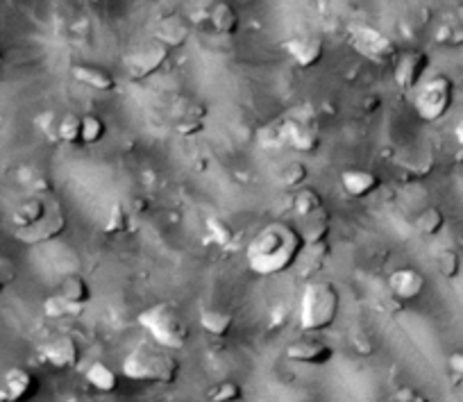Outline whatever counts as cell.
Listing matches in <instances>:
<instances>
[{
  "label": "cell",
  "mask_w": 463,
  "mask_h": 402,
  "mask_svg": "<svg viewBox=\"0 0 463 402\" xmlns=\"http://www.w3.org/2000/svg\"><path fill=\"white\" fill-rule=\"evenodd\" d=\"M302 250L304 239L300 230L286 221H273L250 239L248 248H245V259L255 275L273 278V275L286 273L289 268H293Z\"/></svg>",
  "instance_id": "obj_1"
},
{
  "label": "cell",
  "mask_w": 463,
  "mask_h": 402,
  "mask_svg": "<svg viewBox=\"0 0 463 402\" xmlns=\"http://www.w3.org/2000/svg\"><path fill=\"white\" fill-rule=\"evenodd\" d=\"M341 293L330 280L313 278L307 280L297 307V321L304 332H323L330 330L339 318Z\"/></svg>",
  "instance_id": "obj_2"
},
{
  "label": "cell",
  "mask_w": 463,
  "mask_h": 402,
  "mask_svg": "<svg viewBox=\"0 0 463 402\" xmlns=\"http://www.w3.org/2000/svg\"><path fill=\"white\" fill-rule=\"evenodd\" d=\"M123 377L141 384H173L180 377V361L161 346H137L123 359Z\"/></svg>",
  "instance_id": "obj_3"
},
{
  "label": "cell",
  "mask_w": 463,
  "mask_h": 402,
  "mask_svg": "<svg viewBox=\"0 0 463 402\" xmlns=\"http://www.w3.org/2000/svg\"><path fill=\"white\" fill-rule=\"evenodd\" d=\"M137 323L150 334L157 346L166 350H180L189 341V325L170 302H157L137 316Z\"/></svg>",
  "instance_id": "obj_4"
},
{
  "label": "cell",
  "mask_w": 463,
  "mask_h": 402,
  "mask_svg": "<svg viewBox=\"0 0 463 402\" xmlns=\"http://www.w3.org/2000/svg\"><path fill=\"white\" fill-rule=\"evenodd\" d=\"M454 105V82L445 73H436L427 80H422L416 89L414 109L420 121L438 123L447 116V111Z\"/></svg>",
  "instance_id": "obj_5"
},
{
  "label": "cell",
  "mask_w": 463,
  "mask_h": 402,
  "mask_svg": "<svg viewBox=\"0 0 463 402\" xmlns=\"http://www.w3.org/2000/svg\"><path fill=\"white\" fill-rule=\"evenodd\" d=\"M350 43L354 50L370 62H386L395 55V43L384 32L370 25H352L350 27Z\"/></svg>",
  "instance_id": "obj_6"
},
{
  "label": "cell",
  "mask_w": 463,
  "mask_h": 402,
  "mask_svg": "<svg viewBox=\"0 0 463 402\" xmlns=\"http://www.w3.org/2000/svg\"><path fill=\"white\" fill-rule=\"evenodd\" d=\"M170 48L161 41H148L146 46H141L137 53H132L128 59V76L134 82H141L146 78L155 76L163 64L168 62Z\"/></svg>",
  "instance_id": "obj_7"
},
{
  "label": "cell",
  "mask_w": 463,
  "mask_h": 402,
  "mask_svg": "<svg viewBox=\"0 0 463 402\" xmlns=\"http://www.w3.org/2000/svg\"><path fill=\"white\" fill-rule=\"evenodd\" d=\"M66 230H69V221H66V216L62 212L55 210V212H48L41 221H36L34 225L23 227V230H14V234H16V239L25 245H41V243L57 239V236H62Z\"/></svg>",
  "instance_id": "obj_8"
},
{
  "label": "cell",
  "mask_w": 463,
  "mask_h": 402,
  "mask_svg": "<svg viewBox=\"0 0 463 402\" xmlns=\"http://www.w3.org/2000/svg\"><path fill=\"white\" fill-rule=\"evenodd\" d=\"M429 66L431 59L425 50H409V53L400 55L398 64H395V85L402 91H414L425 80V73L429 71Z\"/></svg>",
  "instance_id": "obj_9"
},
{
  "label": "cell",
  "mask_w": 463,
  "mask_h": 402,
  "mask_svg": "<svg viewBox=\"0 0 463 402\" xmlns=\"http://www.w3.org/2000/svg\"><path fill=\"white\" fill-rule=\"evenodd\" d=\"M278 141L280 146H291L297 153L311 155L320 148V134L316 130H311L309 125H304L295 118H286V121H280L278 125Z\"/></svg>",
  "instance_id": "obj_10"
},
{
  "label": "cell",
  "mask_w": 463,
  "mask_h": 402,
  "mask_svg": "<svg viewBox=\"0 0 463 402\" xmlns=\"http://www.w3.org/2000/svg\"><path fill=\"white\" fill-rule=\"evenodd\" d=\"M425 289H427V278L414 266L395 268V271L388 275V291L402 302L418 300V298L425 293Z\"/></svg>",
  "instance_id": "obj_11"
},
{
  "label": "cell",
  "mask_w": 463,
  "mask_h": 402,
  "mask_svg": "<svg viewBox=\"0 0 463 402\" xmlns=\"http://www.w3.org/2000/svg\"><path fill=\"white\" fill-rule=\"evenodd\" d=\"M41 353H43V359L57 370L76 368L80 364V346L71 334H57V337H52L48 344L41 348Z\"/></svg>",
  "instance_id": "obj_12"
},
{
  "label": "cell",
  "mask_w": 463,
  "mask_h": 402,
  "mask_svg": "<svg viewBox=\"0 0 463 402\" xmlns=\"http://www.w3.org/2000/svg\"><path fill=\"white\" fill-rule=\"evenodd\" d=\"M334 357V350L316 339H300L286 346V359L304 366H327Z\"/></svg>",
  "instance_id": "obj_13"
},
{
  "label": "cell",
  "mask_w": 463,
  "mask_h": 402,
  "mask_svg": "<svg viewBox=\"0 0 463 402\" xmlns=\"http://www.w3.org/2000/svg\"><path fill=\"white\" fill-rule=\"evenodd\" d=\"M3 391L7 393L10 402H25L34 398V393L39 391V379L32 370L14 366L3 377Z\"/></svg>",
  "instance_id": "obj_14"
},
{
  "label": "cell",
  "mask_w": 463,
  "mask_h": 402,
  "mask_svg": "<svg viewBox=\"0 0 463 402\" xmlns=\"http://www.w3.org/2000/svg\"><path fill=\"white\" fill-rule=\"evenodd\" d=\"M284 50L300 69H313L325 55V43L318 36H295L284 43Z\"/></svg>",
  "instance_id": "obj_15"
},
{
  "label": "cell",
  "mask_w": 463,
  "mask_h": 402,
  "mask_svg": "<svg viewBox=\"0 0 463 402\" xmlns=\"http://www.w3.org/2000/svg\"><path fill=\"white\" fill-rule=\"evenodd\" d=\"M341 187L350 198H368L382 187V177L370 168H346L341 170Z\"/></svg>",
  "instance_id": "obj_16"
},
{
  "label": "cell",
  "mask_w": 463,
  "mask_h": 402,
  "mask_svg": "<svg viewBox=\"0 0 463 402\" xmlns=\"http://www.w3.org/2000/svg\"><path fill=\"white\" fill-rule=\"evenodd\" d=\"M71 76L76 78L82 85L95 89V91H114L116 89V78L111 76L109 71L98 69V66H89V64H76L71 66Z\"/></svg>",
  "instance_id": "obj_17"
},
{
  "label": "cell",
  "mask_w": 463,
  "mask_h": 402,
  "mask_svg": "<svg viewBox=\"0 0 463 402\" xmlns=\"http://www.w3.org/2000/svg\"><path fill=\"white\" fill-rule=\"evenodd\" d=\"M189 34H191V25L186 23L182 16H166L159 21L155 39L166 43V46L173 50L177 46H184L186 39H189Z\"/></svg>",
  "instance_id": "obj_18"
},
{
  "label": "cell",
  "mask_w": 463,
  "mask_h": 402,
  "mask_svg": "<svg viewBox=\"0 0 463 402\" xmlns=\"http://www.w3.org/2000/svg\"><path fill=\"white\" fill-rule=\"evenodd\" d=\"M327 257H330V243L327 241L304 245L302 255H300V259H297V264H302L300 278L302 280H313V275H318L320 271H323Z\"/></svg>",
  "instance_id": "obj_19"
},
{
  "label": "cell",
  "mask_w": 463,
  "mask_h": 402,
  "mask_svg": "<svg viewBox=\"0 0 463 402\" xmlns=\"http://www.w3.org/2000/svg\"><path fill=\"white\" fill-rule=\"evenodd\" d=\"M302 223H304V227L300 230V234L304 239V245L327 241L330 230H332V221H330V212H327V207H323V210L313 212L309 216H304Z\"/></svg>",
  "instance_id": "obj_20"
},
{
  "label": "cell",
  "mask_w": 463,
  "mask_h": 402,
  "mask_svg": "<svg viewBox=\"0 0 463 402\" xmlns=\"http://www.w3.org/2000/svg\"><path fill=\"white\" fill-rule=\"evenodd\" d=\"M48 214L46 203L41 198H27L23 203H19L12 212V225L14 230H23L34 225L36 221H41Z\"/></svg>",
  "instance_id": "obj_21"
},
{
  "label": "cell",
  "mask_w": 463,
  "mask_h": 402,
  "mask_svg": "<svg viewBox=\"0 0 463 402\" xmlns=\"http://www.w3.org/2000/svg\"><path fill=\"white\" fill-rule=\"evenodd\" d=\"M200 327L216 339H225L234 327V316L225 309H203L200 314Z\"/></svg>",
  "instance_id": "obj_22"
},
{
  "label": "cell",
  "mask_w": 463,
  "mask_h": 402,
  "mask_svg": "<svg viewBox=\"0 0 463 402\" xmlns=\"http://www.w3.org/2000/svg\"><path fill=\"white\" fill-rule=\"evenodd\" d=\"M84 379L91 384V389L100 393H114L118 389V382H121L116 370L102 361H93L91 366L84 370Z\"/></svg>",
  "instance_id": "obj_23"
},
{
  "label": "cell",
  "mask_w": 463,
  "mask_h": 402,
  "mask_svg": "<svg viewBox=\"0 0 463 402\" xmlns=\"http://www.w3.org/2000/svg\"><path fill=\"white\" fill-rule=\"evenodd\" d=\"M207 21L212 23V27L216 30V32L223 34V36L234 34L238 30V14H236V10L229 3H223V0H221V3L212 5V10H209V14H207Z\"/></svg>",
  "instance_id": "obj_24"
},
{
  "label": "cell",
  "mask_w": 463,
  "mask_h": 402,
  "mask_svg": "<svg viewBox=\"0 0 463 402\" xmlns=\"http://www.w3.org/2000/svg\"><path fill=\"white\" fill-rule=\"evenodd\" d=\"M59 293H62L66 300L73 302V304H80V307H84V304L91 300V284L87 282V278H82L80 273H71L66 275L62 287H59Z\"/></svg>",
  "instance_id": "obj_25"
},
{
  "label": "cell",
  "mask_w": 463,
  "mask_h": 402,
  "mask_svg": "<svg viewBox=\"0 0 463 402\" xmlns=\"http://www.w3.org/2000/svg\"><path fill=\"white\" fill-rule=\"evenodd\" d=\"M414 223H416V230L420 234H425V236H436V234L443 232V227H445V214H443V210H440V207L429 205V207H425V210L416 216Z\"/></svg>",
  "instance_id": "obj_26"
},
{
  "label": "cell",
  "mask_w": 463,
  "mask_h": 402,
  "mask_svg": "<svg viewBox=\"0 0 463 402\" xmlns=\"http://www.w3.org/2000/svg\"><path fill=\"white\" fill-rule=\"evenodd\" d=\"M57 137H59V141H64V144H69V146H82V116L73 114V111L64 114L59 118Z\"/></svg>",
  "instance_id": "obj_27"
},
{
  "label": "cell",
  "mask_w": 463,
  "mask_h": 402,
  "mask_svg": "<svg viewBox=\"0 0 463 402\" xmlns=\"http://www.w3.org/2000/svg\"><path fill=\"white\" fill-rule=\"evenodd\" d=\"M323 207H325L323 196H320V193L316 189H311V187H302L300 191L295 193V198H293V210H295L297 216H300V219H304V216H309V214L318 212V210H323Z\"/></svg>",
  "instance_id": "obj_28"
},
{
  "label": "cell",
  "mask_w": 463,
  "mask_h": 402,
  "mask_svg": "<svg viewBox=\"0 0 463 402\" xmlns=\"http://www.w3.org/2000/svg\"><path fill=\"white\" fill-rule=\"evenodd\" d=\"M436 268L438 273L443 275L445 280H457L461 275V268H463V262H461V255L454 248H440L436 252Z\"/></svg>",
  "instance_id": "obj_29"
},
{
  "label": "cell",
  "mask_w": 463,
  "mask_h": 402,
  "mask_svg": "<svg viewBox=\"0 0 463 402\" xmlns=\"http://www.w3.org/2000/svg\"><path fill=\"white\" fill-rule=\"evenodd\" d=\"M80 304H73L69 302L62 293L57 295H50L46 298V302H43V314H46L48 318H66V316H80L82 314Z\"/></svg>",
  "instance_id": "obj_30"
},
{
  "label": "cell",
  "mask_w": 463,
  "mask_h": 402,
  "mask_svg": "<svg viewBox=\"0 0 463 402\" xmlns=\"http://www.w3.org/2000/svg\"><path fill=\"white\" fill-rule=\"evenodd\" d=\"M107 134V123L95 114L82 116V146H95L100 144Z\"/></svg>",
  "instance_id": "obj_31"
},
{
  "label": "cell",
  "mask_w": 463,
  "mask_h": 402,
  "mask_svg": "<svg viewBox=\"0 0 463 402\" xmlns=\"http://www.w3.org/2000/svg\"><path fill=\"white\" fill-rule=\"evenodd\" d=\"M207 398L209 402H238L243 398V389L234 379H225V382L216 384L214 389H209Z\"/></svg>",
  "instance_id": "obj_32"
},
{
  "label": "cell",
  "mask_w": 463,
  "mask_h": 402,
  "mask_svg": "<svg viewBox=\"0 0 463 402\" xmlns=\"http://www.w3.org/2000/svg\"><path fill=\"white\" fill-rule=\"evenodd\" d=\"M128 225H130L128 210L123 207V203H114L109 210V219H107V223H104V232H107L109 236H118L128 230Z\"/></svg>",
  "instance_id": "obj_33"
},
{
  "label": "cell",
  "mask_w": 463,
  "mask_h": 402,
  "mask_svg": "<svg viewBox=\"0 0 463 402\" xmlns=\"http://www.w3.org/2000/svg\"><path fill=\"white\" fill-rule=\"evenodd\" d=\"M282 184L284 187H289V189H293V187H300V184H304L307 182V177H309V168L304 166L302 161H291L286 168L282 170Z\"/></svg>",
  "instance_id": "obj_34"
},
{
  "label": "cell",
  "mask_w": 463,
  "mask_h": 402,
  "mask_svg": "<svg viewBox=\"0 0 463 402\" xmlns=\"http://www.w3.org/2000/svg\"><path fill=\"white\" fill-rule=\"evenodd\" d=\"M205 130V121L200 116H180L175 123V132L180 137H196L198 132Z\"/></svg>",
  "instance_id": "obj_35"
},
{
  "label": "cell",
  "mask_w": 463,
  "mask_h": 402,
  "mask_svg": "<svg viewBox=\"0 0 463 402\" xmlns=\"http://www.w3.org/2000/svg\"><path fill=\"white\" fill-rule=\"evenodd\" d=\"M207 227H209V232L214 234V239L218 241V243H227L232 236H234L232 227L227 225L225 221H221V219H209L207 221Z\"/></svg>",
  "instance_id": "obj_36"
},
{
  "label": "cell",
  "mask_w": 463,
  "mask_h": 402,
  "mask_svg": "<svg viewBox=\"0 0 463 402\" xmlns=\"http://www.w3.org/2000/svg\"><path fill=\"white\" fill-rule=\"evenodd\" d=\"M447 368L454 375V379H463V350H454V353L447 357Z\"/></svg>",
  "instance_id": "obj_37"
},
{
  "label": "cell",
  "mask_w": 463,
  "mask_h": 402,
  "mask_svg": "<svg viewBox=\"0 0 463 402\" xmlns=\"http://www.w3.org/2000/svg\"><path fill=\"white\" fill-rule=\"evenodd\" d=\"M454 14H457V21H459V25H461V30H463V3L457 5V10H454Z\"/></svg>",
  "instance_id": "obj_38"
},
{
  "label": "cell",
  "mask_w": 463,
  "mask_h": 402,
  "mask_svg": "<svg viewBox=\"0 0 463 402\" xmlns=\"http://www.w3.org/2000/svg\"><path fill=\"white\" fill-rule=\"evenodd\" d=\"M454 134H457V139H459V144H461V146H463V118H461V121H459V123H457V132H454Z\"/></svg>",
  "instance_id": "obj_39"
},
{
  "label": "cell",
  "mask_w": 463,
  "mask_h": 402,
  "mask_svg": "<svg viewBox=\"0 0 463 402\" xmlns=\"http://www.w3.org/2000/svg\"><path fill=\"white\" fill-rule=\"evenodd\" d=\"M3 289H5V282H3V280H0V291H3Z\"/></svg>",
  "instance_id": "obj_40"
},
{
  "label": "cell",
  "mask_w": 463,
  "mask_h": 402,
  "mask_svg": "<svg viewBox=\"0 0 463 402\" xmlns=\"http://www.w3.org/2000/svg\"><path fill=\"white\" fill-rule=\"evenodd\" d=\"M93 3H107V0H93Z\"/></svg>",
  "instance_id": "obj_41"
},
{
  "label": "cell",
  "mask_w": 463,
  "mask_h": 402,
  "mask_svg": "<svg viewBox=\"0 0 463 402\" xmlns=\"http://www.w3.org/2000/svg\"><path fill=\"white\" fill-rule=\"evenodd\" d=\"M0 66H3V53H0Z\"/></svg>",
  "instance_id": "obj_42"
}]
</instances>
